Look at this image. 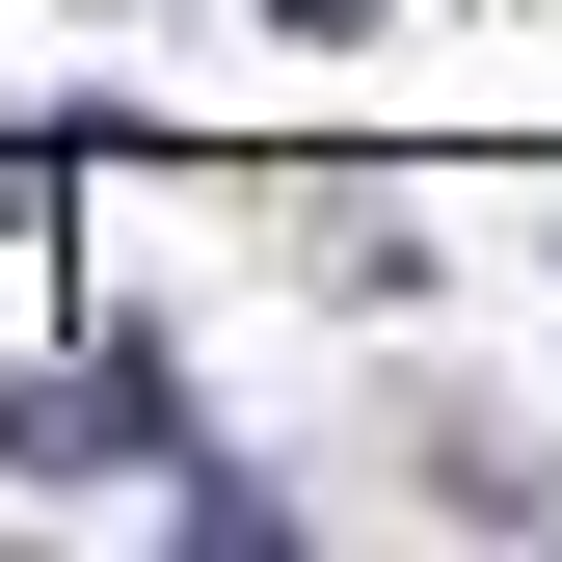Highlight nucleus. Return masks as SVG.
Masks as SVG:
<instances>
[{"label": "nucleus", "mask_w": 562, "mask_h": 562, "mask_svg": "<svg viewBox=\"0 0 562 562\" xmlns=\"http://www.w3.org/2000/svg\"><path fill=\"white\" fill-rule=\"evenodd\" d=\"M108 456H161V375H0V482H108Z\"/></svg>", "instance_id": "obj_1"}, {"label": "nucleus", "mask_w": 562, "mask_h": 562, "mask_svg": "<svg viewBox=\"0 0 562 562\" xmlns=\"http://www.w3.org/2000/svg\"><path fill=\"white\" fill-rule=\"evenodd\" d=\"M295 27H375V0H295Z\"/></svg>", "instance_id": "obj_2"}]
</instances>
